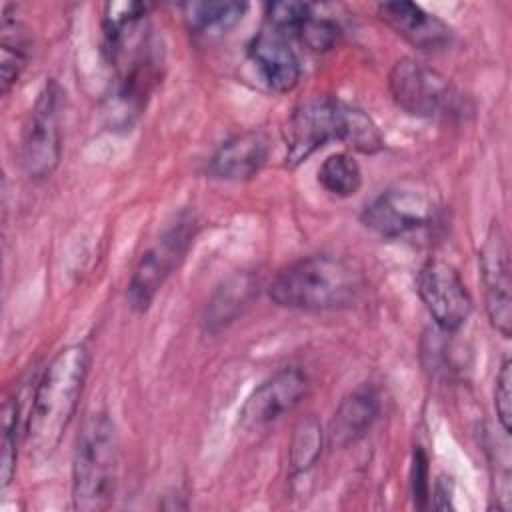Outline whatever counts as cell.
I'll use <instances>...</instances> for the list:
<instances>
[{
    "label": "cell",
    "instance_id": "8992f818",
    "mask_svg": "<svg viewBox=\"0 0 512 512\" xmlns=\"http://www.w3.org/2000/svg\"><path fill=\"white\" fill-rule=\"evenodd\" d=\"M388 90L400 110L418 118L448 116L458 102L450 78L416 58H400L392 66Z\"/></svg>",
    "mask_w": 512,
    "mask_h": 512
},
{
    "label": "cell",
    "instance_id": "d6986e66",
    "mask_svg": "<svg viewBox=\"0 0 512 512\" xmlns=\"http://www.w3.org/2000/svg\"><path fill=\"white\" fill-rule=\"evenodd\" d=\"M318 182L326 192L338 198H350L362 186L360 164L346 152L330 154L318 168Z\"/></svg>",
    "mask_w": 512,
    "mask_h": 512
},
{
    "label": "cell",
    "instance_id": "ac0fdd59",
    "mask_svg": "<svg viewBox=\"0 0 512 512\" xmlns=\"http://www.w3.org/2000/svg\"><path fill=\"white\" fill-rule=\"evenodd\" d=\"M248 10L242 2H188L182 6L186 26L200 36H222L232 30Z\"/></svg>",
    "mask_w": 512,
    "mask_h": 512
},
{
    "label": "cell",
    "instance_id": "4fadbf2b",
    "mask_svg": "<svg viewBox=\"0 0 512 512\" xmlns=\"http://www.w3.org/2000/svg\"><path fill=\"white\" fill-rule=\"evenodd\" d=\"M378 18L418 50H440L452 42V28L414 2H384Z\"/></svg>",
    "mask_w": 512,
    "mask_h": 512
},
{
    "label": "cell",
    "instance_id": "5b68a950",
    "mask_svg": "<svg viewBox=\"0 0 512 512\" xmlns=\"http://www.w3.org/2000/svg\"><path fill=\"white\" fill-rule=\"evenodd\" d=\"M196 228V218L192 214H182L140 256L128 284V302L134 310H148L162 284L188 254Z\"/></svg>",
    "mask_w": 512,
    "mask_h": 512
},
{
    "label": "cell",
    "instance_id": "44dd1931",
    "mask_svg": "<svg viewBox=\"0 0 512 512\" xmlns=\"http://www.w3.org/2000/svg\"><path fill=\"white\" fill-rule=\"evenodd\" d=\"M342 142L362 154H374L382 150L384 138L376 126V122L358 106L346 102L344 112V134Z\"/></svg>",
    "mask_w": 512,
    "mask_h": 512
},
{
    "label": "cell",
    "instance_id": "9c48e42d",
    "mask_svg": "<svg viewBox=\"0 0 512 512\" xmlns=\"http://www.w3.org/2000/svg\"><path fill=\"white\" fill-rule=\"evenodd\" d=\"M416 292L436 326L444 332L460 330L472 312L470 292L460 272L446 260L430 258L416 276Z\"/></svg>",
    "mask_w": 512,
    "mask_h": 512
},
{
    "label": "cell",
    "instance_id": "484cf974",
    "mask_svg": "<svg viewBox=\"0 0 512 512\" xmlns=\"http://www.w3.org/2000/svg\"><path fill=\"white\" fill-rule=\"evenodd\" d=\"M412 498L414 506L418 508H428V498H430V476H428V458L426 452L418 446L414 450V460H412Z\"/></svg>",
    "mask_w": 512,
    "mask_h": 512
},
{
    "label": "cell",
    "instance_id": "7a4b0ae2",
    "mask_svg": "<svg viewBox=\"0 0 512 512\" xmlns=\"http://www.w3.org/2000/svg\"><path fill=\"white\" fill-rule=\"evenodd\" d=\"M364 288V272L354 260L312 254L284 266L270 282L268 294L282 308L326 312L354 306Z\"/></svg>",
    "mask_w": 512,
    "mask_h": 512
},
{
    "label": "cell",
    "instance_id": "603a6c76",
    "mask_svg": "<svg viewBox=\"0 0 512 512\" xmlns=\"http://www.w3.org/2000/svg\"><path fill=\"white\" fill-rule=\"evenodd\" d=\"M314 6L304 2H272L266 6V26L294 38L298 28L312 16Z\"/></svg>",
    "mask_w": 512,
    "mask_h": 512
},
{
    "label": "cell",
    "instance_id": "2e32d148",
    "mask_svg": "<svg viewBox=\"0 0 512 512\" xmlns=\"http://www.w3.org/2000/svg\"><path fill=\"white\" fill-rule=\"evenodd\" d=\"M256 294V282L252 274L238 272L232 274L228 280L222 282V286L214 292L206 306L204 314V326L208 332H220L228 324L236 320L238 314L250 304V300Z\"/></svg>",
    "mask_w": 512,
    "mask_h": 512
},
{
    "label": "cell",
    "instance_id": "d4e9b609",
    "mask_svg": "<svg viewBox=\"0 0 512 512\" xmlns=\"http://www.w3.org/2000/svg\"><path fill=\"white\" fill-rule=\"evenodd\" d=\"M494 408L498 422L508 436L512 430V364L506 358L496 374V386H494Z\"/></svg>",
    "mask_w": 512,
    "mask_h": 512
},
{
    "label": "cell",
    "instance_id": "ba28073f",
    "mask_svg": "<svg viewBox=\"0 0 512 512\" xmlns=\"http://www.w3.org/2000/svg\"><path fill=\"white\" fill-rule=\"evenodd\" d=\"M346 102L332 96L302 100L284 126L286 164L298 166L330 140L342 142Z\"/></svg>",
    "mask_w": 512,
    "mask_h": 512
},
{
    "label": "cell",
    "instance_id": "277c9868",
    "mask_svg": "<svg viewBox=\"0 0 512 512\" xmlns=\"http://www.w3.org/2000/svg\"><path fill=\"white\" fill-rule=\"evenodd\" d=\"M440 214L438 192L420 180H402L370 200L360 220L382 238H402L432 228Z\"/></svg>",
    "mask_w": 512,
    "mask_h": 512
},
{
    "label": "cell",
    "instance_id": "30bf717a",
    "mask_svg": "<svg viewBox=\"0 0 512 512\" xmlns=\"http://www.w3.org/2000/svg\"><path fill=\"white\" fill-rule=\"evenodd\" d=\"M480 278L484 286L486 314L496 332L510 338L512 328V298H510V256L508 244L498 222L490 226L478 252Z\"/></svg>",
    "mask_w": 512,
    "mask_h": 512
},
{
    "label": "cell",
    "instance_id": "9a60e30c",
    "mask_svg": "<svg viewBox=\"0 0 512 512\" xmlns=\"http://www.w3.org/2000/svg\"><path fill=\"white\" fill-rule=\"evenodd\" d=\"M380 416V396L378 392L364 384L350 392L340 406L336 408L330 428H328V444L332 448H346L358 442L372 424Z\"/></svg>",
    "mask_w": 512,
    "mask_h": 512
},
{
    "label": "cell",
    "instance_id": "cb8c5ba5",
    "mask_svg": "<svg viewBox=\"0 0 512 512\" xmlns=\"http://www.w3.org/2000/svg\"><path fill=\"white\" fill-rule=\"evenodd\" d=\"M294 38L312 52H328L340 40V26L334 20L320 18L312 12V16L298 28Z\"/></svg>",
    "mask_w": 512,
    "mask_h": 512
},
{
    "label": "cell",
    "instance_id": "4316f807",
    "mask_svg": "<svg viewBox=\"0 0 512 512\" xmlns=\"http://www.w3.org/2000/svg\"><path fill=\"white\" fill-rule=\"evenodd\" d=\"M434 508L436 510L452 508V482H448L446 478H440L434 486Z\"/></svg>",
    "mask_w": 512,
    "mask_h": 512
},
{
    "label": "cell",
    "instance_id": "3957f363",
    "mask_svg": "<svg viewBox=\"0 0 512 512\" xmlns=\"http://www.w3.org/2000/svg\"><path fill=\"white\" fill-rule=\"evenodd\" d=\"M118 464L116 426L106 412H92L80 428L72 458V502L76 510L96 512L112 504Z\"/></svg>",
    "mask_w": 512,
    "mask_h": 512
},
{
    "label": "cell",
    "instance_id": "6da1fadb",
    "mask_svg": "<svg viewBox=\"0 0 512 512\" xmlns=\"http://www.w3.org/2000/svg\"><path fill=\"white\" fill-rule=\"evenodd\" d=\"M88 366V348L84 344H70L62 348L42 372L24 426V444L32 460L44 462L60 446L76 414Z\"/></svg>",
    "mask_w": 512,
    "mask_h": 512
},
{
    "label": "cell",
    "instance_id": "7c38bea8",
    "mask_svg": "<svg viewBox=\"0 0 512 512\" xmlns=\"http://www.w3.org/2000/svg\"><path fill=\"white\" fill-rule=\"evenodd\" d=\"M248 58L260 72L264 84L286 94L296 88L302 76V66L296 50L292 48V38L264 26L248 44Z\"/></svg>",
    "mask_w": 512,
    "mask_h": 512
},
{
    "label": "cell",
    "instance_id": "8fae6325",
    "mask_svg": "<svg viewBox=\"0 0 512 512\" xmlns=\"http://www.w3.org/2000/svg\"><path fill=\"white\" fill-rule=\"evenodd\" d=\"M308 392V376L296 368H282L264 380L244 402L240 410L242 428H262L286 412H292Z\"/></svg>",
    "mask_w": 512,
    "mask_h": 512
},
{
    "label": "cell",
    "instance_id": "5bb4252c",
    "mask_svg": "<svg viewBox=\"0 0 512 512\" xmlns=\"http://www.w3.org/2000/svg\"><path fill=\"white\" fill-rule=\"evenodd\" d=\"M268 152V136L262 130H248L226 140L212 156L208 170L220 180H248L262 170Z\"/></svg>",
    "mask_w": 512,
    "mask_h": 512
},
{
    "label": "cell",
    "instance_id": "7402d4cb",
    "mask_svg": "<svg viewBox=\"0 0 512 512\" xmlns=\"http://www.w3.org/2000/svg\"><path fill=\"white\" fill-rule=\"evenodd\" d=\"M2 488H6L16 472L18 458V438H20V408L16 400H6L2 408Z\"/></svg>",
    "mask_w": 512,
    "mask_h": 512
},
{
    "label": "cell",
    "instance_id": "52a82bcc",
    "mask_svg": "<svg viewBox=\"0 0 512 512\" xmlns=\"http://www.w3.org/2000/svg\"><path fill=\"white\" fill-rule=\"evenodd\" d=\"M60 108L62 90L58 82L50 80L38 94L22 136V166L32 180L50 178L60 164Z\"/></svg>",
    "mask_w": 512,
    "mask_h": 512
},
{
    "label": "cell",
    "instance_id": "e0dca14e",
    "mask_svg": "<svg viewBox=\"0 0 512 512\" xmlns=\"http://www.w3.org/2000/svg\"><path fill=\"white\" fill-rule=\"evenodd\" d=\"M0 72H2V92L8 94L10 88L18 82L20 74L28 66L32 54V36L30 30L6 10L2 16V40H0Z\"/></svg>",
    "mask_w": 512,
    "mask_h": 512
},
{
    "label": "cell",
    "instance_id": "ffe728a7",
    "mask_svg": "<svg viewBox=\"0 0 512 512\" xmlns=\"http://www.w3.org/2000/svg\"><path fill=\"white\" fill-rule=\"evenodd\" d=\"M322 452V428L316 418L308 416L294 426L290 446H288V464L292 474L306 472L316 464Z\"/></svg>",
    "mask_w": 512,
    "mask_h": 512
}]
</instances>
